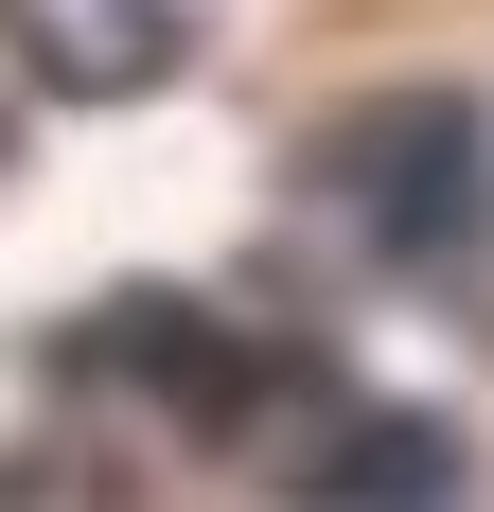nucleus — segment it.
Wrapping results in <instances>:
<instances>
[{
  "instance_id": "obj_1",
  "label": "nucleus",
  "mask_w": 494,
  "mask_h": 512,
  "mask_svg": "<svg viewBox=\"0 0 494 512\" xmlns=\"http://www.w3.org/2000/svg\"><path fill=\"white\" fill-rule=\"evenodd\" d=\"M318 177H336L353 248L389 265V283H459V265L494 248V142H477V106H459V89H389V106H353Z\"/></svg>"
},
{
  "instance_id": "obj_2",
  "label": "nucleus",
  "mask_w": 494,
  "mask_h": 512,
  "mask_svg": "<svg viewBox=\"0 0 494 512\" xmlns=\"http://www.w3.org/2000/svg\"><path fill=\"white\" fill-rule=\"evenodd\" d=\"M247 460L283 477L300 512H459V424L353 407V389H318V371H283V407L247 424Z\"/></svg>"
},
{
  "instance_id": "obj_3",
  "label": "nucleus",
  "mask_w": 494,
  "mask_h": 512,
  "mask_svg": "<svg viewBox=\"0 0 494 512\" xmlns=\"http://www.w3.org/2000/svg\"><path fill=\"white\" fill-rule=\"evenodd\" d=\"M0 36H18V71H36L53 106H142L177 53H195V18L177 0H0Z\"/></svg>"
},
{
  "instance_id": "obj_4",
  "label": "nucleus",
  "mask_w": 494,
  "mask_h": 512,
  "mask_svg": "<svg viewBox=\"0 0 494 512\" xmlns=\"http://www.w3.org/2000/svg\"><path fill=\"white\" fill-rule=\"evenodd\" d=\"M0 512H142V495H124L89 442H18V460H0Z\"/></svg>"
}]
</instances>
